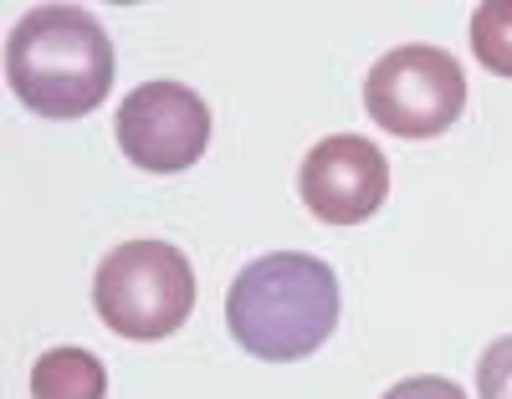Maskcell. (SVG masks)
<instances>
[{"label": "cell", "instance_id": "obj_1", "mask_svg": "<svg viewBox=\"0 0 512 399\" xmlns=\"http://www.w3.org/2000/svg\"><path fill=\"white\" fill-rule=\"evenodd\" d=\"M231 338L267 364L318 353L338 328V277L308 251L256 256L226 292Z\"/></svg>", "mask_w": 512, "mask_h": 399}, {"label": "cell", "instance_id": "obj_2", "mask_svg": "<svg viewBox=\"0 0 512 399\" xmlns=\"http://www.w3.org/2000/svg\"><path fill=\"white\" fill-rule=\"evenodd\" d=\"M11 93L41 118H82L113 87V41L82 6H36L6 41Z\"/></svg>", "mask_w": 512, "mask_h": 399}, {"label": "cell", "instance_id": "obj_3", "mask_svg": "<svg viewBox=\"0 0 512 399\" xmlns=\"http://www.w3.org/2000/svg\"><path fill=\"white\" fill-rule=\"evenodd\" d=\"M93 307L113 333L134 343L169 338L195 313V272L169 241H128L98 266Z\"/></svg>", "mask_w": 512, "mask_h": 399}, {"label": "cell", "instance_id": "obj_4", "mask_svg": "<svg viewBox=\"0 0 512 399\" xmlns=\"http://www.w3.org/2000/svg\"><path fill=\"white\" fill-rule=\"evenodd\" d=\"M364 108L395 139H436L466 108V72L441 47H395L374 62Z\"/></svg>", "mask_w": 512, "mask_h": 399}, {"label": "cell", "instance_id": "obj_5", "mask_svg": "<svg viewBox=\"0 0 512 399\" xmlns=\"http://www.w3.org/2000/svg\"><path fill=\"white\" fill-rule=\"evenodd\" d=\"M210 144V108L185 82H144L118 108V149L149 174H180Z\"/></svg>", "mask_w": 512, "mask_h": 399}, {"label": "cell", "instance_id": "obj_6", "mask_svg": "<svg viewBox=\"0 0 512 399\" xmlns=\"http://www.w3.org/2000/svg\"><path fill=\"white\" fill-rule=\"evenodd\" d=\"M297 195L328 226H359L390 195V159L359 133H328L297 169Z\"/></svg>", "mask_w": 512, "mask_h": 399}, {"label": "cell", "instance_id": "obj_7", "mask_svg": "<svg viewBox=\"0 0 512 399\" xmlns=\"http://www.w3.org/2000/svg\"><path fill=\"white\" fill-rule=\"evenodd\" d=\"M108 369L88 348H52L31 364V399H103Z\"/></svg>", "mask_w": 512, "mask_h": 399}, {"label": "cell", "instance_id": "obj_8", "mask_svg": "<svg viewBox=\"0 0 512 399\" xmlns=\"http://www.w3.org/2000/svg\"><path fill=\"white\" fill-rule=\"evenodd\" d=\"M472 47L487 72L512 77V0H487L472 16Z\"/></svg>", "mask_w": 512, "mask_h": 399}, {"label": "cell", "instance_id": "obj_9", "mask_svg": "<svg viewBox=\"0 0 512 399\" xmlns=\"http://www.w3.org/2000/svg\"><path fill=\"white\" fill-rule=\"evenodd\" d=\"M477 389L482 399H512V333L497 338L477 359Z\"/></svg>", "mask_w": 512, "mask_h": 399}, {"label": "cell", "instance_id": "obj_10", "mask_svg": "<svg viewBox=\"0 0 512 399\" xmlns=\"http://www.w3.org/2000/svg\"><path fill=\"white\" fill-rule=\"evenodd\" d=\"M384 399H466L461 394V384H451V379H436V374H415V379H400Z\"/></svg>", "mask_w": 512, "mask_h": 399}]
</instances>
